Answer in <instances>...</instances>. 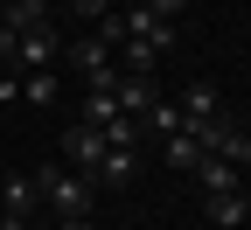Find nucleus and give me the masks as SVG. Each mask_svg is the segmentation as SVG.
Segmentation results:
<instances>
[{
    "label": "nucleus",
    "mask_w": 251,
    "mask_h": 230,
    "mask_svg": "<svg viewBox=\"0 0 251 230\" xmlns=\"http://www.w3.org/2000/svg\"><path fill=\"white\" fill-rule=\"evenodd\" d=\"M196 175H202V188H209V195H230V188H244V175L230 168V160H216V153H202V168H196Z\"/></svg>",
    "instance_id": "nucleus-11"
},
{
    "label": "nucleus",
    "mask_w": 251,
    "mask_h": 230,
    "mask_svg": "<svg viewBox=\"0 0 251 230\" xmlns=\"http://www.w3.org/2000/svg\"><path fill=\"white\" fill-rule=\"evenodd\" d=\"M56 230H91V223H56Z\"/></svg>",
    "instance_id": "nucleus-22"
},
{
    "label": "nucleus",
    "mask_w": 251,
    "mask_h": 230,
    "mask_svg": "<svg viewBox=\"0 0 251 230\" xmlns=\"http://www.w3.org/2000/svg\"><path fill=\"white\" fill-rule=\"evenodd\" d=\"M202 209H209V223H216V230H237V223H251V188H230V195H202Z\"/></svg>",
    "instance_id": "nucleus-6"
},
{
    "label": "nucleus",
    "mask_w": 251,
    "mask_h": 230,
    "mask_svg": "<svg viewBox=\"0 0 251 230\" xmlns=\"http://www.w3.org/2000/svg\"><path fill=\"white\" fill-rule=\"evenodd\" d=\"M14 98H21V77H14V70H0V105H14Z\"/></svg>",
    "instance_id": "nucleus-19"
},
{
    "label": "nucleus",
    "mask_w": 251,
    "mask_h": 230,
    "mask_svg": "<svg viewBox=\"0 0 251 230\" xmlns=\"http://www.w3.org/2000/svg\"><path fill=\"white\" fill-rule=\"evenodd\" d=\"M209 153H216V160H230L237 175H251V133H244L237 119H216V133H209Z\"/></svg>",
    "instance_id": "nucleus-4"
},
{
    "label": "nucleus",
    "mask_w": 251,
    "mask_h": 230,
    "mask_svg": "<svg viewBox=\"0 0 251 230\" xmlns=\"http://www.w3.org/2000/svg\"><path fill=\"white\" fill-rule=\"evenodd\" d=\"M237 126H244V133H251V112H244V119H237Z\"/></svg>",
    "instance_id": "nucleus-23"
},
{
    "label": "nucleus",
    "mask_w": 251,
    "mask_h": 230,
    "mask_svg": "<svg viewBox=\"0 0 251 230\" xmlns=\"http://www.w3.org/2000/svg\"><path fill=\"white\" fill-rule=\"evenodd\" d=\"M168 168H202V140L196 133H168Z\"/></svg>",
    "instance_id": "nucleus-12"
},
{
    "label": "nucleus",
    "mask_w": 251,
    "mask_h": 230,
    "mask_svg": "<svg viewBox=\"0 0 251 230\" xmlns=\"http://www.w3.org/2000/svg\"><path fill=\"white\" fill-rule=\"evenodd\" d=\"M42 203V188H35V175H0V216H14V223H28V209Z\"/></svg>",
    "instance_id": "nucleus-5"
},
{
    "label": "nucleus",
    "mask_w": 251,
    "mask_h": 230,
    "mask_svg": "<svg viewBox=\"0 0 251 230\" xmlns=\"http://www.w3.org/2000/svg\"><path fill=\"white\" fill-rule=\"evenodd\" d=\"M112 98H119V112H126V119H147V105H153V77H126V70H119Z\"/></svg>",
    "instance_id": "nucleus-7"
},
{
    "label": "nucleus",
    "mask_w": 251,
    "mask_h": 230,
    "mask_svg": "<svg viewBox=\"0 0 251 230\" xmlns=\"http://www.w3.org/2000/svg\"><path fill=\"white\" fill-rule=\"evenodd\" d=\"M70 7H77V14H91V21H98V14L112 7V0H70Z\"/></svg>",
    "instance_id": "nucleus-21"
},
{
    "label": "nucleus",
    "mask_w": 251,
    "mask_h": 230,
    "mask_svg": "<svg viewBox=\"0 0 251 230\" xmlns=\"http://www.w3.org/2000/svg\"><path fill=\"white\" fill-rule=\"evenodd\" d=\"M0 7H7V28H14V35L42 28V0H0Z\"/></svg>",
    "instance_id": "nucleus-13"
},
{
    "label": "nucleus",
    "mask_w": 251,
    "mask_h": 230,
    "mask_svg": "<svg viewBox=\"0 0 251 230\" xmlns=\"http://www.w3.org/2000/svg\"><path fill=\"white\" fill-rule=\"evenodd\" d=\"M70 63H77V77L91 84V91H112L119 84V56L98 42V35H84V42H70Z\"/></svg>",
    "instance_id": "nucleus-2"
},
{
    "label": "nucleus",
    "mask_w": 251,
    "mask_h": 230,
    "mask_svg": "<svg viewBox=\"0 0 251 230\" xmlns=\"http://www.w3.org/2000/svg\"><path fill=\"white\" fill-rule=\"evenodd\" d=\"M112 119H119V98H112V91H91V98H84V126H98V133H105Z\"/></svg>",
    "instance_id": "nucleus-14"
},
{
    "label": "nucleus",
    "mask_w": 251,
    "mask_h": 230,
    "mask_svg": "<svg viewBox=\"0 0 251 230\" xmlns=\"http://www.w3.org/2000/svg\"><path fill=\"white\" fill-rule=\"evenodd\" d=\"M133 175H140V153H133V147H112V153L98 160V181H105V188H126Z\"/></svg>",
    "instance_id": "nucleus-8"
},
{
    "label": "nucleus",
    "mask_w": 251,
    "mask_h": 230,
    "mask_svg": "<svg viewBox=\"0 0 251 230\" xmlns=\"http://www.w3.org/2000/svg\"><path fill=\"white\" fill-rule=\"evenodd\" d=\"M21 98L49 112V105H56V77H49V70H28V77H21Z\"/></svg>",
    "instance_id": "nucleus-15"
},
{
    "label": "nucleus",
    "mask_w": 251,
    "mask_h": 230,
    "mask_svg": "<svg viewBox=\"0 0 251 230\" xmlns=\"http://www.w3.org/2000/svg\"><path fill=\"white\" fill-rule=\"evenodd\" d=\"M0 28H7V7H0Z\"/></svg>",
    "instance_id": "nucleus-24"
},
{
    "label": "nucleus",
    "mask_w": 251,
    "mask_h": 230,
    "mask_svg": "<svg viewBox=\"0 0 251 230\" xmlns=\"http://www.w3.org/2000/svg\"><path fill=\"white\" fill-rule=\"evenodd\" d=\"M14 49H21V35H14V28H0V63H14Z\"/></svg>",
    "instance_id": "nucleus-20"
},
{
    "label": "nucleus",
    "mask_w": 251,
    "mask_h": 230,
    "mask_svg": "<svg viewBox=\"0 0 251 230\" xmlns=\"http://www.w3.org/2000/svg\"><path fill=\"white\" fill-rule=\"evenodd\" d=\"M175 105H181V119H216V112H224V98H216V84H188Z\"/></svg>",
    "instance_id": "nucleus-10"
},
{
    "label": "nucleus",
    "mask_w": 251,
    "mask_h": 230,
    "mask_svg": "<svg viewBox=\"0 0 251 230\" xmlns=\"http://www.w3.org/2000/svg\"><path fill=\"white\" fill-rule=\"evenodd\" d=\"M42 203L56 209V223H84L91 216V175H63V168H42L35 175Z\"/></svg>",
    "instance_id": "nucleus-1"
},
{
    "label": "nucleus",
    "mask_w": 251,
    "mask_h": 230,
    "mask_svg": "<svg viewBox=\"0 0 251 230\" xmlns=\"http://www.w3.org/2000/svg\"><path fill=\"white\" fill-rule=\"evenodd\" d=\"M28 230H35V223H28Z\"/></svg>",
    "instance_id": "nucleus-25"
},
{
    "label": "nucleus",
    "mask_w": 251,
    "mask_h": 230,
    "mask_svg": "<svg viewBox=\"0 0 251 230\" xmlns=\"http://www.w3.org/2000/svg\"><path fill=\"white\" fill-rule=\"evenodd\" d=\"M140 133H147V126H140V119H126V112H119V119L105 126V147H133V153H140Z\"/></svg>",
    "instance_id": "nucleus-17"
},
{
    "label": "nucleus",
    "mask_w": 251,
    "mask_h": 230,
    "mask_svg": "<svg viewBox=\"0 0 251 230\" xmlns=\"http://www.w3.org/2000/svg\"><path fill=\"white\" fill-rule=\"evenodd\" d=\"M140 126H153V133H181V105H168V98H153Z\"/></svg>",
    "instance_id": "nucleus-16"
},
{
    "label": "nucleus",
    "mask_w": 251,
    "mask_h": 230,
    "mask_svg": "<svg viewBox=\"0 0 251 230\" xmlns=\"http://www.w3.org/2000/svg\"><path fill=\"white\" fill-rule=\"evenodd\" d=\"M49 56H63V42H56V28L42 21V28H28V35H21V49H14V63H49Z\"/></svg>",
    "instance_id": "nucleus-9"
},
{
    "label": "nucleus",
    "mask_w": 251,
    "mask_h": 230,
    "mask_svg": "<svg viewBox=\"0 0 251 230\" xmlns=\"http://www.w3.org/2000/svg\"><path fill=\"white\" fill-rule=\"evenodd\" d=\"M140 7H147V14H153V21H175V14H181V7H188V0H140Z\"/></svg>",
    "instance_id": "nucleus-18"
},
{
    "label": "nucleus",
    "mask_w": 251,
    "mask_h": 230,
    "mask_svg": "<svg viewBox=\"0 0 251 230\" xmlns=\"http://www.w3.org/2000/svg\"><path fill=\"white\" fill-rule=\"evenodd\" d=\"M105 153H112V147H105L98 126H84V119H77L70 133H63V160H70L77 175H98V160H105Z\"/></svg>",
    "instance_id": "nucleus-3"
}]
</instances>
